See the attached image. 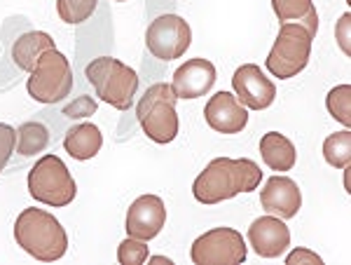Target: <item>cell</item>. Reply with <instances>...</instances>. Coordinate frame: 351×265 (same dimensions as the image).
Returning <instances> with one entry per match:
<instances>
[{
	"label": "cell",
	"instance_id": "obj_1",
	"mask_svg": "<svg viewBox=\"0 0 351 265\" xmlns=\"http://www.w3.org/2000/svg\"><path fill=\"white\" fill-rule=\"evenodd\" d=\"M263 183V169L256 162L241 157H216L192 183V195L202 205H218L239 193H251Z\"/></svg>",
	"mask_w": 351,
	"mask_h": 265
},
{
	"label": "cell",
	"instance_id": "obj_2",
	"mask_svg": "<svg viewBox=\"0 0 351 265\" xmlns=\"http://www.w3.org/2000/svg\"><path fill=\"white\" fill-rule=\"evenodd\" d=\"M14 240L28 256L43 263L59 261L68 249L64 225L45 209H24L14 223Z\"/></svg>",
	"mask_w": 351,
	"mask_h": 265
},
{
	"label": "cell",
	"instance_id": "obj_3",
	"mask_svg": "<svg viewBox=\"0 0 351 265\" xmlns=\"http://www.w3.org/2000/svg\"><path fill=\"white\" fill-rule=\"evenodd\" d=\"M89 84L94 87L96 97L110 104L117 111H129L138 89V76L132 66L122 64L112 56H99L84 69Z\"/></svg>",
	"mask_w": 351,
	"mask_h": 265
},
{
	"label": "cell",
	"instance_id": "obj_4",
	"mask_svg": "<svg viewBox=\"0 0 351 265\" xmlns=\"http://www.w3.org/2000/svg\"><path fill=\"white\" fill-rule=\"evenodd\" d=\"M176 101L169 82H155L148 92L141 97L136 106V117L143 127L145 137L155 143H171L178 137V115H176Z\"/></svg>",
	"mask_w": 351,
	"mask_h": 265
},
{
	"label": "cell",
	"instance_id": "obj_5",
	"mask_svg": "<svg viewBox=\"0 0 351 265\" xmlns=\"http://www.w3.org/2000/svg\"><path fill=\"white\" fill-rule=\"evenodd\" d=\"M28 193L33 200L59 209L75 200L77 185L61 157L43 155L28 174Z\"/></svg>",
	"mask_w": 351,
	"mask_h": 265
},
{
	"label": "cell",
	"instance_id": "obj_6",
	"mask_svg": "<svg viewBox=\"0 0 351 265\" xmlns=\"http://www.w3.org/2000/svg\"><path fill=\"white\" fill-rule=\"evenodd\" d=\"M311 43H314V36L304 26L281 24L279 36H276L267 59H265V66L279 80L295 78L309 64Z\"/></svg>",
	"mask_w": 351,
	"mask_h": 265
},
{
	"label": "cell",
	"instance_id": "obj_7",
	"mask_svg": "<svg viewBox=\"0 0 351 265\" xmlns=\"http://www.w3.org/2000/svg\"><path fill=\"white\" fill-rule=\"evenodd\" d=\"M26 89L31 94V99L40 101V104L64 101L73 89V69L66 56L56 47L43 52L36 69L31 71Z\"/></svg>",
	"mask_w": 351,
	"mask_h": 265
},
{
	"label": "cell",
	"instance_id": "obj_8",
	"mask_svg": "<svg viewBox=\"0 0 351 265\" xmlns=\"http://www.w3.org/2000/svg\"><path fill=\"white\" fill-rule=\"evenodd\" d=\"M243 235L234 228H213L195 240L190 258L195 265H239L246 261Z\"/></svg>",
	"mask_w": 351,
	"mask_h": 265
},
{
	"label": "cell",
	"instance_id": "obj_9",
	"mask_svg": "<svg viewBox=\"0 0 351 265\" xmlns=\"http://www.w3.org/2000/svg\"><path fill=\"white\" fill-rule=\"evenodd\" d=\"M145 45L150 54L162 61L180 59L192 45V31L188 21L178 14H162L145 31Z\"/></svg>",
	"mask_w": 351,
	"mask_h": 265
},
{
	"label": "cell",
	"instance_id": "obj_10",
	"mask_svg": "<svg viewBox=\"0 0 351 265\" xmlns=\"http://www.w3.org/2000/svg\"><path fill=\"white\" fill-rule=\"evenodd\" d=\"M232 87L234 94L239 99V104H243L251 111H265L274 104L276 99V87L263 73L258 64H243L234 71L232 78Z\"/></svg>",
	"mask_w": 351,
	"mask_h": 265
},
{
	"label": "cell",
	"instance_id": "obj_11",
	"mask_svg": "<svg viewBox=\"0 0 351 265\" xmlns=\"http://www.w3.org/2000/svg\"><path fill=\"white\" fill-rule=\"evenodd\" d=\"M167 223V207L157 195H141L127 211V233L136 240H155Z\"/></svg>",
	"mask_w": 351,
	"mask_h": 265
},
{
	"label": "cell",
	"instance_id": "obj_12",
	"mask_svg": "<svg viewBox=\"0 0 351 265\" xmlns=\"http://www.w3.org/2000/svg\"><path fill=\"white\" fill-rule=\"evenodd\" d=\"M248 244L263 258H276L291 246V230L279 216H260L248 228Z\"/></svg>",
	"mask_w": 351,
	"mask_h": 265
},
{
	"label": "cell",
	"instance_id": "obj_13",
	"mask_svg": "<svg viewBox=\"0 0 351 265\" xmlns=\"http://www.w3.org/2000/svg\"><path fill=\"white\" fill-rule=\"evenodd\" d=\"M208 127L220 134H239L248 125V111L239 99L230 92H218L206 101L204 108Z\"/></svg>",
	"mask_w": 351,
	"mask_h": 265
},
{
	"label": "cell",
	"instance_id": "obj_14",
	"mask_svg": "<svg viewBox=\"0 0 351 265\" xmlns=\"http://www.w3.org/2000/svg\"><path fill=\"white\" fill-rule=\"evenodd\" d=\"M216 84V66L208 59H190L173 73L171 89L178 99H199Z\"/></svg>",
	"mask_w": 351,
	"mask_h": 265
},
{
	"label": "cell",
	"instance_id": "obj_15",
	"mask_svg": "<svg viewBox=\"0 0 351 265\" xmlns=\"http://www.w3.org/2000/svg\"><path fill=\"white\" fill-rule=\"evenodd\" d=\"M260 205L271 216L293 218L302 207V195H300V188L293 178L271 176L267 178L265 188L260 190Z\"/></svg>",
	"mask_w": 351,
	"mask_h": 265
},
{
	"label": "cell",
	"instance_id": "obj_16",
	"mask_svg": "<svg viewBox=\"0 0 351 265\" xmlns=\"http://www.w3.org/2000/svg\"><path fill=\"white\" fill-rule=\"evenodd\" d=\"M104 146V134L92 122H82L68 129L64 137V148L73 160H92Z\"/></svg>",
	"mask_w": 351,
	"mask_h": 265
},
{
	"label": "cell",
	"instance_id": "obj_17",
	"mask_svg": "<svg viewBox=\"0 0 351 265\" xmlns=\"http://www.w3.org/2000/svg\"><path fill=\"white\" fill-rule=\"evenodd\" d=\"M260 155L271 172H291L295 165V146L279 132H267L260 139Z\"/></svg>",
	"mask_w": 351,
	"mask_h": 265
},
{
	"label": "cell",
	"instance_id": "obj_18",
	"mask_svg": "<svg viewBox=\"0 0 351 265\" xmlns=\"http://www.w3.org/2000/svg\"><path fill=\"white\" fill-rule=\"evenodd\" d=\"M54 47V41L43 31H31L19 36V41L12 45V59L21 71L31 73L36 69L38 59L43 56V52Z\"/></svg>",
	"mask_w": 351,
	"mask_h": 265
},
{
	"label": "cell",
	"instance_id": "obj_19",
	"mask_svg": "<svg viewBox=\"0 0 351 265\" xmlns=\"http://www.w3.org/2000/svg\"><path fill=\"white\" fill-rule=\"evenodd\" d=\"M271 8L284 24H300L311 36L319 31V12L314 8V0H271Z\"/></svg>",
	"mask_w": 351,
	"mask_h": 265
},
{
	"label": "cell",
	"instance_id": "obj_20",
	"mask_svg": "<svg viewBox=\"0 0 351 265\" xmlns=\"http://www.w3.org/2000/svg\"><path fill=\"white\" fill-rule=\"evenodd\" d=\"M49 146V132L43 122H24L19 129H16V143L14 150L24 157L38 155L43 153Z\"/></svg>",
	"mask_w": 351,
	"mask_h": 265
},
{
	"label": "cell",
	"instance_id": "obj_21",
	"mask_svg": "<svg viewBox=\"0 0 351 265\" xmlns=\"http://www.w3.org/2000/svg\"><path fill=\"white\" fill-rule=\"evenodd\" d=\"M324 157L330 167L335 169H347L351 162V132L344 129V132L330 134L324 141Z\"/></svg>",
	"mask_w": 351,
	"mask_h": 265
},
{
	"label": "cell",
	"instance_id": "obj_22",
	"mask_svg": "<svg viewBox=\"0 0 351 265\" xmlns=\"http://www.w3.org/2000/svg\"><path fill=\"white\" fill-rule=\"evenodd\" d=\"M328 113L335 117L337 122H342L344 127L351 125V87L349 84H337L328 92L326 99Z\"/></svg>",
	"mask_w": 351,
	"mask_h": 265
},
{
	"label": "cell",
	"instance_id": "obj_23",
	"mask_svg": "<svg viewBox=\"0 0 351 265\" xmlns=\"http://www.w3.org/2000/svg\"><path fill=\"white\" fill-rule=\"evenodd\" d=\"M99 0H56V12L66 24H82L94 14Z\"/></svg>",
	"mask_w": 351,
	"mask_h": 265
},
{
	"label": "cell",
	"instance_id": "obj_24",
	"mask_svg": "<svg viewBox=\"0 0 351 265\" xmlns=\"http://www.w3.org/2000/svg\"><path fill=\"white\" fill-rule=\"evenodd\" d=\"M117 261L122 265H141L148 261V246H145L143 240L136 238H127L117 246Z\"/></svg>",
	"mask_w": 351,
	"mask_h": 265
},
{
	"label": "cell",
	"instance_id": "obj_25",
	"mask_svg": "<svg viewBox=\"0 0 351 265\" xmlns=\"http://www.w3.org/2000/svg\"><path fill=\"white\" fill-rule=\"evenodd\" d=\"M14 143H16V129L0 122V172H3L5 165L10 162V157H12Z\"/></svg>",
	"mask_w": 351,
	"mask_h": 265
},
{
	"label": "cell",
	"instance_id": "obj_26",
	"mask_svg": "<svg viewBox=\"0 0 351 265\" xmlns=\"http://www.w3.org/2000/svg\"><path fill=\"white\" fill-rule=\"evenodd\" d=\"M96 113V101L89 99V97H80L77 101H73V104H68L64 108V115L66 117H87V115H94Z\"/></svg>",
	"mask_w": 351,
	"mask_h": 265
},
{
	"label": "cell",
	"instance_id": "obj_27",
	"mask_svg": "<svg viewBox=\"0 0 351 265\" xmlns=\"http://www.w3.org/2000/svg\"><path fill=\"white\" fill-rule=\"evenodd\" d=\"M286 263L288 265H321L324 261H321V256L319 253H314V251H309V249H295L293 253H288L286 256Z\"/></svg>",
	"mask_w": 351,
	"mask_h": 265
},
{
	"label": "cell",
	"instance_id": "obj_28",
	"mask_svg": "<svg viewBox=\"0 0 351 265\" xmlns=\"http://www.w3.org/2000/svg\"><path fill=\"white\" fill-rule=\"evenodd\" d=\"M349 12L339 19V24H337V41L339 45H342V49H344V54H349Z\"/></svg>",
	"mask_w": 351,
	"mask_h": 265
},
{
	"label": "cell",
	"instance_id": "obj_29",
	"mask_svg": "<svg viewBox=\"0 0 351 265\" xmlns=\"http://www.w3.org/2000/svg\"><path fill=\"white\" fill-rule=\"evenodd\" d=\"M150 263H169V265H171V261H169V258H164V256H152Z\"/></svg>",
	"mask_w": 351,
	"mask_h": 265
},
{
	"label": "cell",
	"instance_id": "obj_30",
	"mask_svg": "<svg viewBox=\"0 0 351 265\" xmlns=\"http://www.w3.org/2000/svg\"><path fill=\"white\" fill-rule=\"evenodd\" d=\"M115 3H124V0H115Z\"/></svg>",
	"mask_w": 351,
	"mask_h": 265
}]
</instances>
